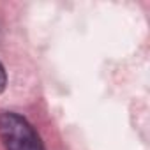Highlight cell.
Here are the masks:
<instances>
[{
    "label": "cell",
    "mask_w": 150,
    "mask_h": 150,
    "mask_svg": "<svg viewBox=\"0 0 150 150\" xmlns=\"http://www.w3.org/2000/svg\"><path fill=\"white\" fill-rule=\"evenodd\" d=\"M6 85H7V76H6V69H4V65H2V64H0V94L4 92Z\"/></svg>",
    "instance_id": "2"
},
{
    "label": "cell",
    "mask_w": 150,
    "mask_h": 150,
    "mask_svg": "<svg viewBox=\"0 0 150 150\" xmlns=\"http://www.w3.org/2000/svg\"><path fill=\"white\" fill-rule=\"evenodd\" d=\"M0 139L6 150H44L35 129L23 117L11 111L0 115Z\"/></svg>",
    "instance_id": "1"
}]
</instances>
